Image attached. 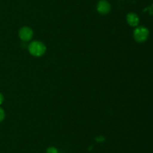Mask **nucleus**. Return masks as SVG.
I'll return each instance as SVG.
<instances>
[{
  "mask_svg": "<svg viewBox=\"0 0 153 153\" xmlns=\"http://www.w3.org/2000/svg\"><path fill=\"white\" fill-rule=\"evenodd\" d=\"M28 50H29L30 53L32 56L39 57L44 54L45 51H46V46L42 42L34 40V41H32L29 44Z\"/></svg>",
  "mask_w": 153,
  "mask_h": 153,
  "instance_id": "nucleus-1",
  "label": "nucleus"
},
{
  "mask_svg": "<svg viewBox=\"0 0 153 153\" xmlns=\"http://www.w3.org/2000/svg\"><path fill=\"white\" fill-rule=\"evenodd\" d=\"M149 30L144 26L137 27L134 31V38L136 41L142 43L147 40L149 37Z\"/></svg>",
  "mask_w": 153,
  "mask_h": 153,
  "instance_id": "nucleus-2",
  "label": "nucleus"
},
{
  "mask_svg": "<svg viewBox=\"0 0 153 153\" xmlns=\"http://www.w3.org/2000/svg\"><path fill=\"white\" fill-rule=\"evenodd\" d=\"M19 38L22 40L28 41L30 40L33 37V31L29 27H22L19 32Z\"/></svg>",
  "mask_w": 153,
  "mask_h": 153,
  "instance_id": "nucleus-3",
  "label": "nucleus"
},
{
  "mask_svg": "<svg viewBox=\"0 0 153 153\" xmlns=\"http://www.w3.org/2000/svg\"><path fill=\"white\" fill-rule=\"evenodd\" d=\"M97 9L101 14H107L111 10V4L106 0H100L97 4Z\"/></svg>",
  "mask_w": 153,
  "mask_h": 153,
  "instance_id": "nucleus-4",
  "label": "nucleus"
},
{
  "mask_svg": "<svg viewBox=\"0 0 153 153\" xmlns=\"http://www.w3.org/2000/svg\"><path fill=\"white\" fill-rule=\"evenodd\" d=\"M126 20L128 23L131 26H136L138 25L139 23V20L138 16L134 13H129L126 16Z\"/></svg>",
  "mask_w": 153,
  "mask_h": 153,
  "instance_id": "nucleus-5",
  "label": "nucleus"
},
{
  "mask_svg": "<svg viewBox=\"0 0 153 153\" xmlns=\"http://www.w3.org/2000/svg\"><path fill=\"white\" fill-rule=\"evenodd\" d=\"M46 153H58V150L55 147H49L46 150Z\"/></svg>",
  "mask_w": 153,
  "mask_h": 153,
  "instance_id": "nucleus-6",
  "label": "nucleus"
},
{
  "mask_svg": "<svg viewBox=\"0 0 153 153\" xmlns=\"http://www.w3.org/2000/svg\"><path fill=\"white\" fill-rule=\"evenodd\" d=\"M4 116H5L4 111L3 110V109H1V108L0 107V122H1L3 119H4Z\"/></svg>",
  "mask_w": 153,
  "mask_h": 153,
  "instance_id": "nucleus-7",
  "label": "nucleus"
},
{
  "mask_svg": "<svg viewBox=\"0 0 153 153\" xmlns=\"http://www.w3.org/2000/svg\"><path fill=\"white\" fill-rule=\"evenodd\" d=\"M96 140H97V141H98V142H102V141H104V137L102 136H97V138H96Z\"/></svg>",
  "mask_w": 153,
  "mask_h": 153,
  "instance_id": "nucleus-8",
  "label": "nucleus"
},
{
  "mask_svg": "<svg viewBox=\"0 0 153 153\" xmlns=\"http://www.w3.org/2000/svg\"><path fill=\"white\" fill-rule=\"evenodd\" d=\"M3 100H4V97H3L2 94H1V93H0V104H1L2 103Z\"/></svg>",
  "mask_w": 153,
  "mask_h": 153,
  "instance_id": "nucleus-9",
  "label": "nucleus"
}]
</instances>
